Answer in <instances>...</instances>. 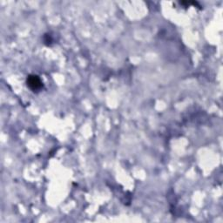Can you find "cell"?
I'll list each match as a JSON object with an SVG mask.
<instances>
[{"label": "cell", "instance_id": "6da1fadb", "mask_svg": "<svg viewBox=\"0 0 223 223\" xmlns=\"http://www.w3.org/2000/svg\"><path fill=\"white\" fill-rule=\"evenodd\" d=\"M27 86L33 92H39L43 88L42 80L37 75H29L27 78Z\"/></svg>", "mask_w": 223, "mask_h": 223}, {"label": "cell", "instance_id": "7a4b0ae2", "mask_svg": "<svg viewBox=\"0 0 223 223\" xmlns=\"http://www.w3.org/2000/svg\"><path fill=\"white\" fill-rule=\"evenodd\" d=\"M45 38H44V43H48V44L53 41V39L51 38V36H50V34H46L45 36H44Z\"/></svg>", "mask_w": 223, "mask_h": 223}]
</instances>
